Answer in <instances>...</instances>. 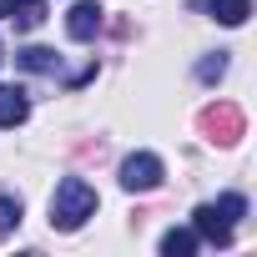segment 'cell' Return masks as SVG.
<instances>
[{"label":"cell","mask_w":257,"mask_h":257,"mask_svg":"<svg viewBox=\"0 0 257 257\" xmlns=\"http://www.w3.org/2000/svg\"><path fill=\"white\" fill-rule=\"evenodd\" d=\"M96 187L91 182H81V177H66L61 187H56V197H51V227L56 232H76V227H86L91 217H96Z\"/></svg>","instance_id":"obj_1"},{"label":"cell","mask_w":257,"mask_h":257,"mask_svg":"<svg viewBox=\"0 0 257 257\" xmlns=\"http://www.w3.org/2000/svg\"><path fill=\"white\" fill-rule=\"evenodd\" d=\"M237 217H247V197L227 192V197L202 202V207L192 212V232H197L202 242H212V247H232V227H237Z\"/></svg>","instance_id":"obj_2"},{"label":"cell","mask_w":257,"mask_h":257,"mask_svg":"<svg viewBox=\"0 0 257 257\" xmlns=\"http://www.w3.org/2000/svg\"><path fill=\"white\" fill-rule=\"evenodd\" d=\"M162 177H167V167H162L157 152H132V157L121 162V187L126 192H157Z\"/></svg>","instance_id":"obj_3"},{"label":"cell","mask_w":257,"mask_h":257,"mask_svg":"<svg viewBox=\"0 0 257 257\" xmlns=\"http://www.w3.org/2000/svg\"><path fill=\"white\" fill-rule=\"evenodd\" d=\"M242 111L232 106V101H217V106H207L202 111V132H207V142H222V147H232L237 137H242Z\"/></svg>","instance_id":"obj_4"},{"label":"cell","mask_w":257,"mask_h":257,"mask_svg":"<svg viewBox=\"0 0 257 257\" xmlns=\"http://www.w3.org/2000/svg\"><path fill=\"white\" fill-rule=\"evenodd\" d=\"M101 6H96V0H76V6H71V16H66V36L71 41H91L96 31H101Z\"/></svg>","instance_id":"obj_5"},{"label":"cell","mask_w":257,"mask_h":257,"mask_svg":"<svg viewBox=\"0 0 257 257\" xmlns=\"http://www.w3.org/2000/svg\"><path fill=\"white\" fill-rule=\"evenodd\" d=\"M0 16H11L16 31H36L46 21V0H0Z\"/></svg>","instance_id":"obj_6"},{"label":"cell","mask_w":257,"mask_h":257,"mask_svg":"<svg viewBox=\"0 0 257 257\" xmlns=\"http://www.w3.org/2000/svg\"><path fill=\"white\" fill-rule=\"evenodd\" d=\"M31 116V96L21 86H0V126H21Z\"/></svg>","instance_id":"obj_7"},{"label":"cell","mask_w":257,"mask_h":257,"mask_svg":"<svg viewBox=\"0 0 257 257\" xmlns=\"http://www.w3.org/2000/svg\"><path fill=\"white\" fill-rule=\"evenodd\" d=\"M16 66L21 71H36V76H56L61 71V56L46 51V46H26V51H16Z\"/></svg>","instance_id":"obj_8"},{"label":"cell","mask_w":257,"mask_h":257,"mask_svg":"<svg viewBox=\"0 0 257 257\" xmlns=\"http://www.w3.org/2000/svg\"><path fill=\"white\" fill-rule=\"evenodd\" d=\"M192 6H202V11H212L222 26H242L247 16H252V0H192Z\"/></svg>","instance_id":"obj_9"},{"label":"cell","mask_w":257,"mask_h":257,"mask_svg":"<svg viewBox=\"0 0 257 257\" xmlns=\"http://www.w3.org/2000/svg\"><path fill=\"white\" fill-rule=\"evenodd\" d=\"M197 247H202V237H197L192 227H172V232L162 237V252H167V257H192Z\"/></svg>","instance_id":"obj_10"},{"label":"cell","mask_w":257,"mask_h":257,"mask_svg":"<svg viewBox=\"0 0 257 257\" xmlns=\"http://www.w3.org/2000/svg\"><path fill=\"white\" fill-rule=\"evenodd\" d=\"M21 222V197H6V192H0V232H11Z\"/></svg>","instance_id":"obj_11"},{"label":"cell","mask_w":257,"mask_h":257,"mask_svg":"<svg viewBox=\"0 0 257 257\" xmlns=\"http://www.w3.org/2000/svg\"><path fill=\"white\" fill-rule=\"evenodd\" d=\"M197 76H202V81H217V76H227V51H217V56H207V61L197 66Z\"/></svg>","instance_id":"obj_12"},{"label":"cell","mask_w":257,"mask_h":257,"mask_svg":"<svg viewBox=\"0 0 257 257\" xmlns=\"http://www.w3.org/2000/svg\"><path fill=\"white\" fill-rule=\"evenodd\" d=\"M0 61H6V51H0Z\"/></svg>","instance_id":"obj_13"}]
</instances>
